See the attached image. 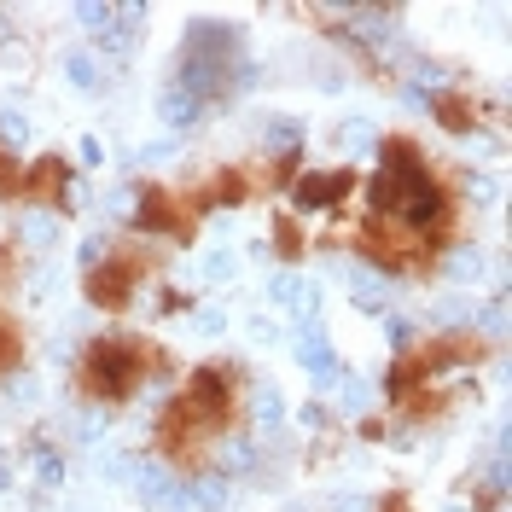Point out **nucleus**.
<instances>
[{
	"mask_svg": "<svg viewBox=\"0 0 512 512\" xmlns=\"http://www.w3.org/2000/svg\"><path fill=\"white\" fill-rule=\"evenodd\" d=\"M64 187H70V163L64 158H35V163H24L18 198H30V204H64Z\"/></svg>",
	"mask_w": 512,
	"mask_h": 512,
	"instance_id": "6",
	"label": "nucleus"
},
{
	"mask_svg": "<svg viewBox=\"0 0 512 512\" xmlns=\"http://www.w3.org/2000/svg\"><path fill=\"white\" fill-rule=\"evenodd\" d=\"M140 227H152V233H169V239H192L198 216L187 210V192L140 187Z\"/></svg>",
	"mask_w": 512,
	"mask_h": 512,
	"instance_id": "5",
	"label": "nucleus"
},
{
	"mask_svg": "<svg viewBox=\"0 0 512 512\" xmlns=\"http://www.w3.org/2000/svg\"><path fill=\"white\" fill-rule=\"evenodd\" d=\"M460 233V187L419 140L390 134L384 163L367 181V222L355 227V251L390 274L431 268Z\"/></svg>",
	"mask_w": 512,
	"mask_h": 512,
	"instance_id": "1",
	"label": "nucleus"
},
{
	"mask_svg": "<svg viewBox=\"0 0 512 512\" xmlns=\"http://www.w3.org/2000/svg\"><path fill=\"white\" fill-rule=\"evenodd\" d=\"M431 105H437L443 128H478V99H466V94H437Z\"/></svg>",
	"mask_w": 512,
	"mask_h": 512,
	"instance_id": "8",
	"label": "nucleus"
},
{
	"mask_svg": "<svg viewBox=\"0 0 512 512\" xmlns=\"http://www.w3.org/2000/svg\"><path fill=\"white\" fill-rule=\"evenodd\" d=\"M18 361H24V332L12 320H0V373H12Z\"/></svg>",
	"mask_w": 512,
	"mask_h": 512,
	"instance_id": "9",
	"label": "nucleus"
},
{
	"mask_svg": "<svg viewBox=\"0 0 512 512\" xmlns=\"http://www.w3.org/2000/svg\"><path fill=\"white\" fill-rule=\"evenodd\" d=\"M233 425H239V379H233V367L210 361V367H198L187 379L181 396H169L152 443H158V454L175 472H204L216 443Z\"/></svg>",
	"mask_w": 512,
	"mask_h": 512,
	"instance_id": "2",
	"label": "nucleus"
},
{
	"mask_svg": "<svg viewBox=\"0 0 512 512\" xmlns=\"http://www.w3.org/2000/svg\"><path fill=\"white\" fill-rule=\"evenodd\" d=\"M163 367V350L146 338H94L76 361V390L88 402H128Z\"/></svg>",
	"mask_w": 512,
	"mask_h": 512,
	"instance_id": "3",
	"label": "nucleus"
},
{
	"mask_svg": "<svg viewBox=\"0 0 512 512\" xmlns=\"http://www.w3.org/2000/svg\"><path fill=\"white\" fill-rule=\"evenodd\" d=\"M344 192H355V175L350 169H332V175H309V181L297 187V204H303V210H320V204H338Z\"/></svg>",
	"mask_w": 512,
	"mask_h": 512,
	"instance_id": "7",
	"label": "nucleus"
},
{
	"mask_svg": "<svg viewBox=\"0 0 512 512\" xmlns=\"http://www.w3.org/2000/svg\"><path fill=\"white\" fill-rule=\"evenodd\" d=\"M379 512H414V501H408V495H390V501H384Z\"/></svg>",
	"mask_w": 512,
	"mask_h": 512,
	"instance_id": "11",
	"label": "nucleus"
},
{
	"mask_svg": "<svg viewBox=\"0 0 512 512\" xmlns=\"http://www.w3.org/2000/svg\"><path fill=\"white\" fill-rule=\"evenodd\" d=\"M158 274V256L146 251V245H111V251L99 256L94 268H88V303L94 309H128L134 303V291L146 286Z\"/></svg>",
	"mask_w": 512,
	"mask_h": 512,
	"instance_id": "4",
	"label": "nucleus"
},
{
	"mask_svg": "<svg viewBox=\"0 0 512 512\" xmlns=\"http://www.w3.org/2000/svg\"><path fill=\"white\" fill-rule=\"evenodd\" d=\"M274 245H280L286 256H297L303 251V227L291 222V216H280V222H274Z\"/></svg>",
	"mask_w": 512,
	"mask_h": 512,
	"instance_id": "10",
	"label": "nucleus"
},
{
	"mask_svg": "<svg viewBox=\"0 0 512 512\" xmlns=\"http://www.w3.org/2000/svg\"><path fill=\"white\" fill-rule=\"evenodd\" d=\"M0 152H6V146H0Z\"/></svg>",
	"mask_w": 512,
	"mask_h": 512,
	"instance_id": "12",
	"label": "nucleus"
}]
</instances>
